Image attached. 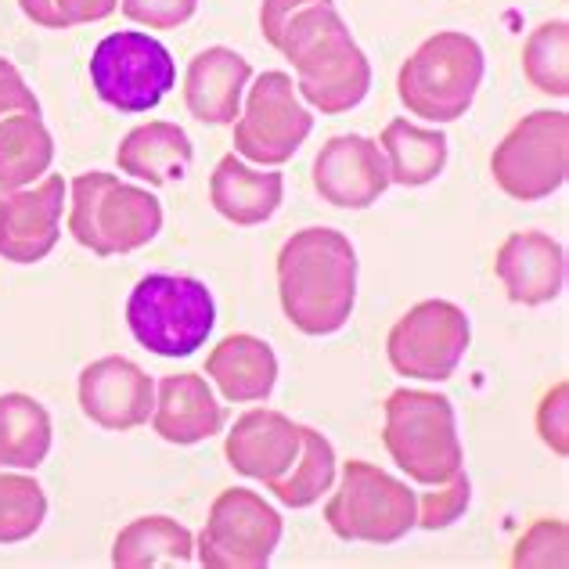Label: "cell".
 Masks as SVG:
<instances>
[{
	"label": "cell",
	"instance_id": "1",
	"mask_svg": "<svg viewBox=\"0 0 569 569\" xmlns=\"http://www.w3.org/2000/svg\"><path fill=\"white\" fill-rule=\"evenodd\" d=\"M263 40L296 69V94L325 116L357 109L371 91V62L336 0H263Z\"/></svg>",
	"mask_w": 569,
	"mask_h": 569
},
{
	"label": "cell",
	"instance_id": "2",
	"mask_svg": "<svg viewBox=\"0 0 569 569\" xmlns=\"http://www.w3.org/2000/svg\"><path fill=\"white\" fill-rule=\"evenodd\" d=\"M281 310L303 336H336L357 303V252L336 228H303L278 252Z\"/></svg>",
	"mask_w": 569,
	"mask_h": 569
},
{
	"label": "cell",
	"instance_id": "3",
	"mask_svg": "<svg viewBox=\"0 0 569 569\" xmlns=\"http://www.w3.org/2000/svg\"><path fill=\"white\" fill-rule=\"evenodd\" d=\"M69 231L94 257H127L162 231V202L116 173H80L72 181Z\"/></svg>",
	"mask_w": 569,
	"mask_h": 569
},
{
	"label": "cell",
	"instance_id": "4",
	"mask_svg": "<svg viewBox=\"0 0 569 569\" xmlns=\"http://www.w3.org/2000/svg\"><path fill=\"white\" fill-rule=\"evenodd\" d=\"M382 443L389 458L397 461V469H403L408 479L422 487L447 483L461 472V461H466L455 403L443 393H429V389L389 393Z\"/></svg>",
	"mask_w": 569,
	"mask_h": 569
},
{
	"label": "cell",
	"instance_id": "5",
	"mask_svg": "<svg viewBox=\"0 0 569 569\" xmlns=\"http://www.w3.org/2000/svg\"><path fill=\"white\" fill-rule=\"evenodd\" d=\"M483 72V48L469 33L443 29L400 66L397 98L411 116H422L429 123H455L472 109Z\"/></svg>",
	"mask_w": 569,
	"mask_h": 569
},
{
	"label": "cell",
	"instance_id": "6",
	"mask_svg": "<svg viewBox=\"0 0 569 569\" xmlns=\"http://www.w3.org/2000/svg\"><path fill=\"white\" fill-rule=\"evenodd\" d=\"M127 325L144 350L191 357L217 325L213 292L188 274H144L127 299Z\"/></svg>",
	"mask_w": 569,
	"mask_h": 569
},
{
	"label": "cell",
	"instance_id": "7",
	"mask_svg": "<svg viewBox=\"0 0 569 569\" xmlns=\"http://www.w3.org/2000/svg\"><path fill=\"white\" fill-rule=\"evenodd\" d=\"M325 522L342 541L397 545L418 522V493L361 458L342 466V483L325 505Z\"/></svg>",
	"mask_w": 569,
	"mask_h": 569
},
{
	"label": "cell",
	"instance_id": "8",
	"mask_svg": "<svg viewBox=\"0 0 569 569\" xmlns=\"http://www.w3.org/2000/svg\"><path fill=\"white\" fill-rule=\"evenodd\" d=\"M490 173L516 202H541L556 194L569 173V112L537 109L522 116L493 148Z\"/></svg>",
	"mask_w": 569,
	"mask_h": 569
},
{
	"label": "cell",
	"instance_id": "9",
	"mask_svg": "<svg viewBox=\"0 0 569 569\" xmlns=\"http://www.w3.org/2000/svg\"><path fill=\"white\" fill-rule=\"evenodd\" d=\"M91 83L116 112L141 116L177 87V66L156 37L119 29L104 37L91 54Z\"/></svg>",
	"mask_w": 569,
	"mask_h": 569
},
{
	"label": "cell",
	"instance_id": "10",
	"mask_svg": "<svg viewBox=\"0 0 569 569\" xmlns=\"http://www.w3.org/2000/svg\"><path fill=\"white\" fill-rule=\"evenodd\" d=\"M472 342L469 313L451 299H422L389 328L386 353L397 376L447 382Z\"/></svg>",
	"mask_w": 569,
	"mask_h": 569
},
{
	"label": "cell",
	"instance_id": "11",
	"mask_svg": "<svg viewBox=\"0 0 569 569\" xmlns=\"http://www.w3.org/2000/svg\"><path fill=\"white\" fill-rule=\"evenodd\" d=\"M284 522L257 490L231 487L209 508L194 541V559L206 569H263L281 545Z\"/></svg>",
	"mask_w": 569,
	"mask_h": 569
},
{
	"label": "cell",
	"instance_id": "12",
	"mask_svg": "<svg viewBox=\"0 0 569 569\" xmlns=\"http://www.w3.org/2000/svg\"><path fill=\"white\" fill-rule=\"evenodd\" d=\"M313 116L296 94L289 72H263L252 80L246 112L234 119V152L257 167H281L310 138Z\"/></svg>",
	"mask_w": 569,
	"mask_h": 569
},
{
	"label": "cell",
	"instance_id": "13",
	"mask_svg": "<svg viewBox=\"0 0 569 569\" xmlns=\"http://www.w3.org/2000/svg\"><path fill=\"white\" fill-rule=\"evenodd\" d=\"M69 184L43 173L33 188L0 191V257L11 263H37L58 242Z\"/></svg>",
	"mask_w": 569,
	"mask_h": 569
},
{
	"label": "cell",
	"instance_id": "14",
	"mask_svg": "<svg viewBox=\"0 0 569 569\" xmlns=\"http://www.w3.org/2000/svg\"><path fill=\"white\" fill-rule=\"evenodd\" d=\"M80 408L94 426L130 432L156 411V382L127 357H101L80 376Z\"/></svg>",
	"mask_w": 569,
	"mask_h": 569
},
{
	"label": "cell",
	"instance_id": "15",
	"mask_svg": "<svg viewBox=\"0 0 569 569\" xmlns=\"http://www.w3.org/2000/svg\"><path fill=\"white\" fill-rule=\"evenodd\" d=\"M313 188L339 209H368L389 188V167L379 141L365 133H339L313 159Z\"/></svg>",
	"mask_w": 569,
	"mask_h": 569
},
{
	"label": "cell",
	"instance_id": "16",
	"mask_svg": "<svg viewBox=\"0 0 569 569\" xmlns=\"http://www.w3.org/2000/svg\"><path fill=\"white\" fill-rule=\"evenodd\" d=\"M299 451H303V426H296L289 415L271 408L242 415L223 443L228 466L249 479H260L263 487H271L274 479L289 472Z\"/></svg>",
	"mask_w": 569,
	"mask_h": 569
},
{
	"label": "cell",
	"instance_id": "17",
	"mask_svg": "<svg viewBox=\"0 0 569 569\" xmlns=\"http://www.w3.org/2000/svg\"><path fill=\"white\" fill-rule=\"evenodd\" d=\"M493 274L512 303L545 307L566 284V249L541 231H516L493 257Z\"/></svg>",
	"mask_w": 569,
	"mask_h": 569
},
{
	"label": "cell",
	"instance_id": "18",
	"mask_svg": "<svg viewBox=\"0 0 569 569\" xmlns=\"http://www.w3.org/2000/svg\"><path fill=\"white\" fill-rule=\"evenodd\" d=\"M252 80V66L231 48H206L188 62L184 104L209 127H231L242 116V94Z\"/></svg>",
	"mask_w": 569,
	"mask_h": 569
},
{
	"label": "cell",
	"instance_id": "19",
	"mask_svg": "<svg viewBox=\"0 0 569 569\" xmlns=\"http://www.w3.org/2000/svg\"><path fill=\"white\" fill-rule=\"evenodd\" d=\"M223 403L213 397V389L194 371L181 376H167L156 389V411L152 426L167 443L191 447L209 437H217L223 429Z\"/></svg>",
	"mask_w": 569,
	"mask_h": 569
},
{
	"label": "cell",
	"instance_id": "20",
	"mask_svg": "<svg viewBox=\"0 0 569 569\" xmlns=\"http://www.w3.org/2000/svg\"><path fill=\"white\" fill-rule=\"evenodd\" d=\"M194 148L184 127L167 123V119H152L144 127H133L116 148V162L119 170L148 181L152 188L162 184H177L184 181L191 170Z\"/></svg>",
	"mask_w": 569,
	"mask_h": 569
},
{
	"label": "cell",
	"instance_id": "21",
	"mask_svg": "<svg viewBox=\"0 0 569 569\" xmlns=\"http://www.w3.org/2000/svg\"><path fill=\"white\" fill-rule=\"evenodd\" d=\"M206 376L217 382L223 400L257 403L271 397L278 382V357L263 339L249 332H234L220 339L213 353L206 357Z\"/></svg>",
	"mask_w": 569,
	"mask_h": 569
},
{
	"label": "cell",
	"instance_id": "22",
	"mask_svg": "<svg viewBox=\"0 0 569 569\" xmlns=\"http://www.w3.org/2000/svg\"><path fill=\"white\" fill-rule=\"evenodd\" d=\"M284 177L263 173L246 167L234 152L217 162L213 177H209V202L223 217L238 223V228H257V223L271 220L281 206Z\"/></svg>",
	"mask_w": 569,
	"mask_h": 569
},
{
	"label": "cell",
	"instance_id": "23",
	"mask_svg": "<svg viewBox=\"0 0 569 569\" xmlns=\"http://www.w3.org/2000/svg\"><path fill=\"white\" fill-rule=\"evenodd\" d=\"M382 156L389 167V184L422 188L432 184L447 167V133L415 127L408 119H393L382 130Z\"/></svg>",
	"mask_w": 569,
	"mask_h": 569
},
{
	"label": "cell",
	"instance_id": "24",
	"mask_svg": "<svg viewBox=\"0 0 569 569\" xmlns=\"http://www.w3.org/2000/svg\"><path fill=\"white\" fill-rule=\"evenodd\" d=\"M194 559V537L170 516H144L119 530L112 545V566L148 569V566H188Z\"/></svg>",
	"mask_w": 569,
	"mask_h": 569
},
{
	"label": "cell",
	"instance_id": "25",
	"mask_svg": "<svg viewBox=\"0 0 569 569\" xmlns=\"http://www.w3.org/2000/svg\"><path fill=\"white\" fill-rule=\"evenodd\" d=\"M51 415L26 393H0V469H37L51 455Z\"/></svg>",
	"mask_w": 569,
	"mask_h": 569
},
{
	"label": "cell",
	"instance_id": "26",
	"mask_svg": "<svg viewBox=\"0 0 569 569\" xmlns=\"http://www.w3.org/2000/svg\"><path fill=\"white\" fill-rule=\"evenodd\" d=\"M54 138L40 116L14 112L0 119V191L29 188L51 170Z\"/></svg>",
	"mask_w": 569,
	"mask_h": 569
},
{
	"label": "cell",
	"instance_id": "27",
	"mask_svg": "<svg viewBox=\"0 0 569 569\" xmlns=\"http://www.w3.org/2000/svg\"><path fill=\"white\" fill-rule=\"evenodd\" d=\"M336 483V451L318 429L303 426V451H299L296 466L274 479L271 490L284 508H310L318 505Z\"/></svg>",
	"mask_w": 569,
	"mask_h": 569
},
{
	"label": "cell",
	"instance_id": "28",
	"mask_svg": "<svg viewBox=\"0 0 569 569\" xmlns=\"http://www.w3.org/2000/svg\"><path fill=\"white\" fill-rule=\"evenodd\" d=\"M522 72L541 94H569V22L556 19L533 29L522 43Z\"/></svg>",
	"mask_w": 569,
	"mask_h": 569
},
{
	"label": "cell",
	"instance_id": "29",
	"mask_svg": "<svg viewBox=\"0 0 569 569\" xmlns=\"http://www.w3.org/2000/svg\"><path fill=\"white\" fill-rule=\"evenodd\" d=\"M48 519V498L33 476L0 469V545L29 541Z\"/></svg>",
	"mask_w": 569,
	"mask_h": 569
},
{
	"label": "cell",
	"instance_id": "30",
	"mask_svg": "<svg viewBox=\"0 0 569 569\" xmlns=\"http://www.w3.org/2000/svg\"><path fill=\"white\" fill-rule=\"evenodd\" d=\"M569 527L562 519H537L516 545L512 566L527 569H562L569 562Z\"/></svg>",
	"mask_w": 569,
	"mask_h": 569
},
{
	"label": "cell",
	"instance_id": "31",
	"mask_svg": "<svg viewBox=\"0 0 569 569\" xmlns=\"http://www.w3.org/2000/svg\"><path fill=\"white\" fill-rule=\"evenodd\" d=\"M29 22L43 29H72L87 22H101L119 8V0H19Z\"/></svg>",
	"mask_w": 569,
	"mask_h": 569
},
{
	"label": "cell",
	"instance_id": "32",
	"mask_svg": "<svg viewBox=\"0 0 569 569\" xmlns=\"http://www.w3.org/2000/svg\"><path fill=\"white\" fill-rule=\"evenodd\" d=\"M469 498H472L469 476L466 472L451 476L447 483H437L432 490H426L422 498H418V522H415V527H422V530H447L469 508Z\"/></svg>",
	"mask_w": 569,
	"mask_h": 569
},
{
	"label": "cell",
	"instance_id": "33",
	"mask_svg": "<svg viewBox=\"0 0 569 569\" xmlns=\"http://www.w3.org/2000/svg\"><path fill=\"white\" fill-rule=\"evenodd\" d=\"M199 0H123V14L148 29H177L191 22Z\"/></svg>",
	"mask_w": 569,
	"mask_h": 569
},
{
	"label": "cell",
	"instance_id": "34",
	"mask_svg": "<svg viewBox=\"0 0 569 569\" xmlns=\"http://www.w3.org/2000/svg\"><path fill=\"white\" fill-rule=\"evenodd\" d=\"M569 386L559 382L551 393L541 400V408H537V432H541V440L556 451L559 458L569 455V422H566V415H569Z\"/></svg>",
	"mask_w": 569,
	"mask_h": 569
},
{
	"label": "cell",
	"instance_id": "35",
	"mask_svg": "<svg viewBox=\"0 0 569 569\" xmlns=\"http://www.w3.org/2000/svg\"><path fill=\"white\" fill-rule=\"evenodd\" d=\"M14 112H26V116H40V101L37 94L29 91L22 72L14 69L8 58H0V119L14 116Z\"/></svg>",
	"mask_w": 569,
	"mask_h": 569
}]
</instances>
